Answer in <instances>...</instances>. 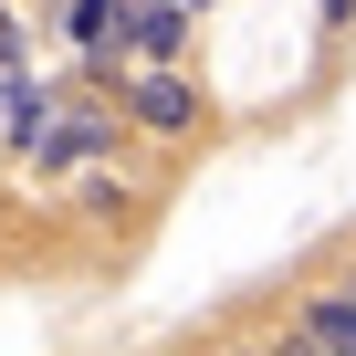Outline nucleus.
<instances>
[{"mask_svg":"<svg viewBox=\"0 0 356 356\" xmlns=\"http://www.w3.org/2000/svg\"><path fill=\"white\" fill-rule=\"evenodd\" d=\"M304 335H314L325 356H356V293H314V314H304Z\"/></svg>","mask_w":356,"mask_h":356,"instance_id":"obj_3","label":"nucleus"},{"mask_svg":"<svg viewBox=\"0 0 356 356\" xmlns=\"http://www.w3.org/2000/svg\"><path fill=\"white\" fill-rule=\"evenodd\" d=\"M53 115H63V105H53L42 84H11V147H32V157H42V147H53Z\"/></svg>","mask_w":356,"mask_h":356,"instance_id":"obj_2","label":"nucleus"},{"mask_svg":"<svg viewBox=\"0 0 356 356\" xmlns=\"http://www.w3.org/2000/svg\"><path fill=\"white\" fill-rule=\"evenodd\" d=\"M0 136H11V95H0Z\"/></svg>","mask_w":356,"mask_h":356,"instance_id":"obj_7","label":"nucleus"},{"mask_svg":"<svg viewBox=\"0 0 356 356\" xmlns=\"http://www.w3.org/2000/svg\"><path fill=\"white\" fill-rule=\"evenodd\" d=\"M95 147H105V105H63V126H53L42 157H95Z\"/></svg>","mask_w":356,"mask_h":356,"instance_id":"obj_6","label":"nucleus"},{"mask_svg":"<svg viewBox=\"0 0 356 356\" xmlns=\"http://www.w3.org/2000/svg\"><path fill=\"white\" fill-rule=\"evenodd\" d=\"M126 42H136V53H157V63H168V53H178V42H189V11H178V0H157V11H136V32H126Z\"/></svg>","mask_w":356,"mask_h":356,"instance_id":"obj_5","label":"nucleus"},{"mask_svg":"<svg viewBox=\"0 0 356 356\" xmlns=\"http://www.w3.org/2000/svg\"><path fill=\"white\" fill-rule=\"evenodd\" d=\"M136 126H157V136H178V126H200V95L178 84V74H147V84H136Z\"/></svg>","mask_w":356,"mask_h":356,"instance_id":"obj_1","label":"nucleus"},{"mask_svg":"<svg viewBox=\"0 0 356 356\" xmlns=\"http://www.w3.org/2000/svg\"><path fill=\"white\" fill-rule=\"evenodd\" d=\"M115 32H136V0H74V42L84 53H105Z\"/></svg>","mask_w":356,"mask_h":356,"instance_id":"obj_4","label":"nucleus"}]
</instances>
